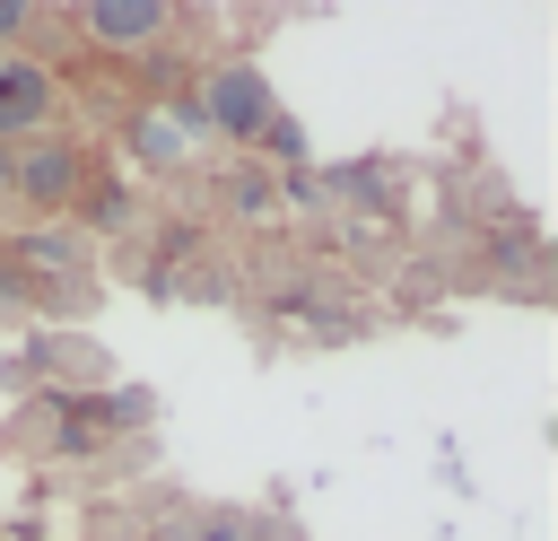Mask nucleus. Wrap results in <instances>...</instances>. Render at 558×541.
I'll return each mask as SVG.
<instances>
[{
	"label": "nucleus",
	"instance_id": "obj_1",
	"mask_svg": "<svg viewBox=\"0 0 558 541\" xmlns=\"http://www.w3.org/2000/svg\"><path fill=\"white\" fill-rule=\"evenodd\" d=\"M78 183H87V157H78L70 140H52V131L9 140V201H26L35 218L70 209V201H78Z\"/></svg>",
	"mask_w": 558,
	"mask_h": 541
},
{
	"label": "nucleus",
	"instance_id": "obj_2",
	"mask_svg": "<svg viewBox=\"0 0 558 541\" xmlns=\"http://www.w3.org/2000/svg\"><path fill=\"white\" fill-rule=\"evenodd\" d=\"M270 113H279V87H270L253 61L209 70V79H201V96H192V131H218V140H253Z\"/></svg>",
	"mask_w": 558,
	"mask_h": 541
},
{
	"label": "nucleus",
	"instance_id": "obj_3",
	"mask_svg": "<svg viewBox=\"0 0 558 541\" xmlns=\"http://www.w3.org/2000/svg\"><path fill=\"white\" fill-rule=\"evenodd\" d=\"M44 113H52V70L35 52H0V140L44 131Z\"/></svg>",
	"mask_w": 558,
	"mask_h": 541
},
{
	"label": "nucleus",
	"instance_id": "obj_4",
	"mask_svg": "<svg viewBox=\"0 0 558 541\" xmlns=\"http://www.w3.org/2000/svg\"><path fill=\"white\" fill-rule=\"evenodd\" d=\"M166 17H174V0H78V26H87L96 44H113V52L157 44V35H166Z\"/></svg>",
	"mask_w": 558,
	"mask_h": 541
},
{
	"label": "nucleus",
	"instance_id": "obj_5",
	"mask_svg": "<svg viewBox=\"0 0 558 541\" xmlns=\"http://www.w3.org/2000/svg\"><path fill=\"white\" fill-rule=\"evenodd\" d=\"M131 157L140 166H183L192 157V113H140L131 122Z\"/></svg>",
	"mask_w": 558,
	"mask_h": 541
},
{
	"label": "nucleus",
	"instance_id": "obj_6",
	"mask_svg": "<svg viewBox=\"0 0 558 541\" xmlns=\"http://www.w3.org/2000/svg\"><path fill=\"white\" fill-rule=\"evenodd\" d=\"M17 262H26V270H87V244H78V236H26Z\"/></svg>",
	"mask_w": 558,
	"mask_h": 541
},
{
	"label": "nucleus",
	"instance_id": "obj_7",
	"mask_svg": "<svg viewBox=\"0 0 558 541\" xmlns=\"http://www.w3.org/2000/svg\"><path fill=\"white\" fill-rule=\"evenodd\" d=\"M253 140H262V157H279V166H305V122H296V113H270Z\"/></svg>",
	"mask_w": 558,
	"mask_h": 541
},
{
	"label": "nucleus",
	"instance_id": "obj_8",
	"mask_svg": "<svg viewBox=\"0 0 558 541\" xmlns=\"http://www.w3.org/2000/svg\"><path fill=\"white\" fill-rule=\"evenodd\" d=\"M26 26H35V0H0V52H9Z\"/></svg>",
	"mask_w": 558,
	"mask_h": 541
},
{
	"label": "nucleus",
	"instance_id": "obj_9",
	"mask_svg": "<svg viewBox=\"0 0 558 541\" xmlns=\"http://www.w3.org/2000/svg\"><path fill=\"white\" fill-rule=\"evenodd\" d=\"M0 201H9V140H0Z\"/></svg>",
	"mask_w": 558,
	"mask_h": 541
}]
</instances>
